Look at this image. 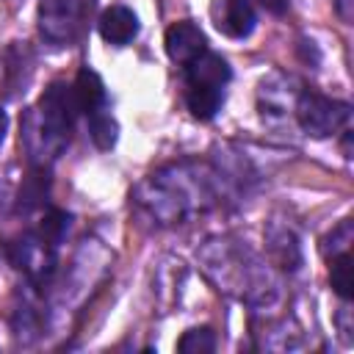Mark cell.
Instances as JSON below:
<instances>
[{
	"mask_svg": "<svg viewBox=\"0 0 354 354\" xmlns=\"http://www.w3.org/2000/svg\"><path fill=\"white\" fill-rule=\"evenodd\" d=\"M77 113L80 111L72 86L55 80L44 88L39 105L30 108L22 122V141L28 147V155L36 160V166H44V160H53L64 152Z\"/></svg>",
	"mask_w": 354,
	"mask_h": 354,
	"instance_id": "6da1fadb",
	"label": "cell"
},
{
	"mask_svg": "<svg viewBox=\"0 0 354 354\" xmlns=\"http://www.w3.org/2000/svg\"><path fill=\"white\" fill-rule=\"evenodd\" d=\"M268 254L279 268H288V271H293L301 263V252H299L296 235L288 227H279V224H274L268 230Z\"/></svg>",
	"mask_w": 354,
	"mask_h": 354,
	"instance_id": "4fadbf2b",
	"label": "cell"
},
{
	"mask_svg": "<svg viewBox=\"0 0 354 354\" xmlns=\"http://www.w3.org/2000/svg\"><path fill=\"white\" fill-rule=\"evenodd\" d=\"M296 122L299 127L313 136V138H326L332 133H337L348 116H351V105L343 100H332L324 97L318 91H299L296 94V105H293Z\"/></svg>",
	"mask_w": 354,
	"mask_h": 354,
	"instance_id": "5b68a950",
	"label": "cell"
},
{
	"mask_svg": "<svg viewBox=\"0 0 354 354\" xmlns=\"http://www.w3.org/2000/svg\"><path fill=\"white\" fill-rule=\"evenodd\" d=\"M257 6L266 8V11L274 14V17H282V14L288 11V0H257Z\"/></svg>",
	"mask_w": 354,
	"mask_h": 354,
	"instance_id": "ffe728a7",
	"label": "cell"
},
{
	"mask_svg": "<svg viewBox=\"0 0 354 354\" xmlns=\"http://www.w3.org/2000/svg\"><path fill=\"white\" fill-rule=\"evenodd\" d=\"M91 8H94V0H41L39 30L55 47L72 44L83 33Z\"/></svg>",
	"mask_w": 354,
	"mask_h": 354,
	"instance_id": "277c9868",
	"label": "cell"
},
{
	"mask_svg": "<svg viewBox=\"0 0 354 354\" xmlns=\"http://www.w3.org/2000/svg\"><path fill=\"white\" fill-rule=\"evenodd\" d=\"M232 77L230 64L218 55L205 50L202 55H196L191 64H185V80H196V83H213V86H227Z\"/></svg>",
	"mask_w": 354,
	"mask_h": 354,
	"instance_id": "7c38bea8",
	"label": "cell"
},
{
	"mask_svg": "<svg viewBox=\"0 0 354 354\" xmlns=\"http://www.w3.org/2000/svg\"><path fill=\"white\" fill-rule=\"evenodd\" d=\"M55 249L39 232H25L8 246V257L36 288H44L55 271Z\"/></svg>",
	"mask_w": 354,
	"mask_h": 354,
	"instance_id": "8992f818",
	"label": "cell"
},
{
	"mask_svg": "<svg viewBox=\"0 0 354 354\" xmlns=\"http://www.w3.org/2000/svg\"><path fill=\"white\" fill-rule=\"evenodd\" d=\"M205 271L216 279L218 290H227L249 304L268 301V293H277V282L268 268L243 246L232 241H213L205 254Z\"/></svg>",
	"mask_w": 354,
	"mask_h": 354,
	"instance_id": "3957f363",
	"label": "cell"
},
{
	"mask_svg": "<svg viewBox=\"0 0 354 354\" xmlns=\"http://www.w3.org/2000/svg\"><path fill=\"white\" fill-rule=\"evenodd\" d=\"M86 119H88V136H91V141L100 149H113V144L119 138V124H116L113 113L108 108H102V111H97V113L86 116Z\"/></svg>",
	"mask_w": 354,
	"mask_h": 354,
	"instance_id": "5bb4252c",
	"label": "cell"
},
{
	"mask_svg": "<svg viewBox=\"0 0 354 354\" xmlns=\"http://www.w3.org/2000/svg\"><path fill=\"white\" fill-rule=\"evenodd\" d=\"M72 94H75L77 111L86 113V116H91V113L108 108L105 83H102V77H100L94 69H88V66H83V69L77 72V77H75V83H72Z\"/></svg>",
	"mask_w": 354,
	"mask_h": 354,
	"instance_id": "30bf717a",
	"label": "cell"
},
{
	"mask_svg": "<svg viewBox=\"0 0 354 354\" xmlns=\"http://www.w3.org/2000/svg\"><path fill=\"white\" fill-rule=\"evenodd\" d=\"M138 202L160 224H180L191 213L202 210L205 202H210V191L196 171L180 163L149 174L138 188Z\"/></svg>",
	"mask_w": 354,
	"mask_h": 354,
	"instance_id": "7a4b0ae2",
	"label": "cell"
},
{
	"mask_svg": "<svg viewBox=\"0 0 354 354\" xmlns=\"http://www.w3.org/2000/svg\"><path fill=\"white\" fill-rule=\"evenodd\" d=\"M326 243H332V254L346 252V246L351 243V221H343V224L326 238Z\"/></svg>",
	"mask_w": 354,
	"mask_h": 354,
	"instance_id": "d6986e66",
	"label": "cell"
},
{
	"mask_svg": "<svg viewBox=\"0 0 354 354\" xmlns=\"http://www.w3.org/2000/svg\"><path fill=\"white\" fill-rule=\"evenodd\" d=\"M213 348H216V335H213V329H207V326L188 329V332L177 340V351H183V354H210Z\"/></svg>",
	"mask_w": 354,
	"mask_h": 354,
	"instance_id": "e0dca14e",
	"label": "cell"
},
{
	"mask_svg": "<svg viewBox=\"0 0 354 354\" xmlns=\"http://www.w3.org/2000/svg\"><path fill=\"white\" fill-rule=\"evenodd\" d=\"M335 8H337V14L343 17V22H348V19H351V0H337V3H335Z\"/></svg>",
	"mask_w": 354,
	"mask_h": 354,
	"instance_id": "44dd1931",
	"label": "cell"
},
{
	"mask_svg": "<svg viewBox=\"0 0 354 354\" xmlns=\"http://www.w3.org/2000/svg\"><path fill=\"white\" fill-rule=\"evenodd\" d=\"M210 19L218 28V33H224L230 39H246L257 25L252 0H213Z\"/></svg>",
	"mask_w": 354,
	"mask_h": 354,
	"instance_id": "52a82bcc",
	"label": "cell"
},
{
	"mask_svg": "<svg viewBox=\"0 0 354 354\" xmlns=\"http://www.w3.org/2000/svg\"><path fill=\"white\" fill-rule=\"evenodd\" d=\"M69 227H72V216L69 213H64V210H47L44 213V218H41V224H39V235L47 241V243H53V246H58L64 238H66V232H69Z\"/></svg>",
	"mask_w": 354,
	"mask_h": 354,
	"instance_id": "2e32d148",
	"label": "cell"
},
{
	"mask_svg": "<svg viewBox=\"0 0 354 354\" xmlns=\"http://www.w3.org/2000/svg\"><path fill=\"white\" fill-rule=\"evenodd\" d=\"M329 282H332V290L340 296V299H351V288H354V274H351V254L348 252H337L332 254L329 260Z\"/></svg>",
	"mask_w": 354,
	"mask_h": 354,
	"instance_id": "9a60e30c",
	"label": "cell"
},
{
	"mask_svg": "<svg viewBox=\"0 0 354 354\" xmlns=\"http://www.w3.org/2000/svg\"><path fill=\"white\" fill-rule=\"evenodd\" d=\"M185 105H188L194 119L210 122L218 113V108L224 105V86L185 80Z\"/></svg>",
	"mask_w": 354,
	"mask_h": 354,
	"instance_id": "8fae6325",
	"label": "cell"
},
{
	"mask_svg": "<svg viewBox=\"0 0 354 354\" xmlns=\"http://www.w3.org/2000/svg\"><path fill=\"white\" fill-rule=\"evenodd\" d=\"M97 28H100V36L108 44L124 47V44H130L138 36V28L141 25H138V17H136L133 8H127V6H111V8L102 11Z\"/></svg>",
	"mask_w": 354,
	"mask_h": 354,
	"instance_id": "9c48e42d",
	"label": "cell"
},
{
	"mask_svg": "<svg viewBox=\"0 0 354 354\" xmlns=\"http://www.w3.org/2000/svg\"><path fill=\"white\" fill-rule=\"evenodd\" d=\"M207 50V39L202 33V28L191 19H183V22H174L169 30H166V53L174 64H191L196 55H202Z\"/></svg>",
	"mask_w": 354,
	"mask_h": 354,
	"instance_id": "ba28073f",
	"label": "cell"
},
{
	"mask_svg": "<svg viewBox=\"0 0 354 354\" xmlns=\"http://www.w3.org/2000/svg\"><path fill=\"white\" fill-rule=\"evenodd\" d=\"M6 133H8V116H6V111L0 108V144H3V138H6Z\"/></svg>",
	"mask_w": 354,
	"mask_h": 354,
	"instance_id": "7402d4cb",
	"label": "cell"
},
{
	"mask_svg": "<svg viewBox=\"0 0 354 354\" xmlns=\"http://www.w3.org/2000/svg\"><path fill=\"white\" fill-rule=\"evenodd\" d=\"M44 194H47V171H44V166H36V171L28 177V183L19 191V210L36 207L44 199Z\"/></svg>",
	"mask_w": 354,
	"mask_h": 354,
	"instance_id": "ac0fdd59",
	"label": "cell"
}]
</instances>
